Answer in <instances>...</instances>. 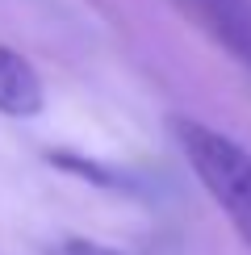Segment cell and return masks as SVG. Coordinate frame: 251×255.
I'll list each match as a JSON object with an SVG mask.
<instances>
[{"instance_id": "cell-1", "label": "cell", "mask_w": 251, "mask_h": 255, "mask_svg": "<svg viewBox=\"0 0 251 255\" xmlns=\"http://www.w3.org/2000/svg\"><path fill=\"white\" fill-rule=\"evenodd\" d=\"M176 151L251 251V151L197 118H172Z\"/></svg>"}, {"instance_id": "cell-2", "label": "cell", "mask_w": 251, "mask_h": 255, "mask_svg": "<svg viewBox=\"0 0 251 255\" xmlns=\"http://www.w3.org/2000/svg\"><path fill=\"white\" fill-rule=\"evenodd\" d=\"M222 50L251 67V0H172Z\"/></svg>"}, {"instance_id": "cell-3", "label": "cell", "mask_w": 251, "mask_h": 255, "mask_svg": "<svg viewBox=\"0 0 251 255\" xmlns=\"http://www.w3.org/2000/svg\"><path fill=\"white\" fill-rule=\"evenodd\" d=\"M46 105V88L34 63L0 42V113L4 118H38Z\"/></svg>"}, {"instance_id": "cell-4", "label": "cell", "mask_w": 251, "mask_h": 255, "mask_svg": "<svg viewBox=\"0 0 251 255\" xmlns=\"http://www.w3.org/2000/svg\"><path fill=\"white\" fill-rule=\"evenodd\" d=\"M42 255H130V251L101 239H84V235H59L42 247Z\"/></svg>"}]
</instances>
